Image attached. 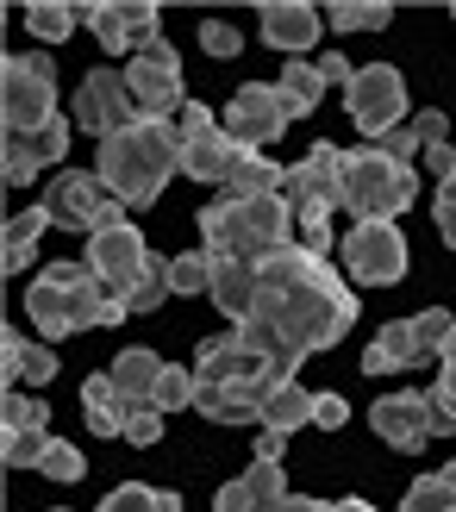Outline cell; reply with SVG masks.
Here are the masks:
<instances>
[{
	"mask_svg": "<svg viewBox=\"0 0 456 512\" xmlns=\"http://www.w3.org/2000/svg\"><path fill=\"white\" fill-rule=\"evenodd\" d=\"M350 325H357V294L338 281V269H325V256L288 244L269 263H257V300L238 319V338L275 375L294 381V369L313 350H332Z\"/></svg>",
	"mask_w": 456,
	"mask_h": 512,
	"instance_id": "6da1fadb",
	"label": "cell"
},
{
	"mask_svg": "<svg viewBox=\"0 0 456 512\" xmlns=\"http://www.w3.org/2000/svg\"><path fill=\"white\" fill-rule=\"evenodd\" d=\"M100 182L113 188L119 207H150L169 175L182 169V132H175V119H138L125 125V132L100 138Z\"/></svg>",
	"mask_w": 456,
	"mask_h": 512,
	"instance_id": "7a4b0ae2",
	"label": "cell"
},
{
	"mask_svg": "<svg viewBox=\"0 0 456 512\" xmlns=\"http://www.w3.org/2000/svg\"><path fill=\"white\" fill-rule=\"evenodd\" d=\"M200 250L207 256H238V263H269L275 250L300 244L294 213L282 194H219L213 207H200Z\"/></svg>",
	"mask_w": 456,
	"mask_h": 512,
	"instance_id": "3957f363",
	"label": "cell"
},
{
	"mask_svg": "<svg viewBox=\"0 0 456 512\" xmlns=\"http://www.w3.org/2000/svg\"><path fill=\"white\" fill-rule=\"evenodd\" d=\"M25 313L38 319L44 338H69V331H88V325H119L125 300L88 263H50L32 288H25Z\"/></svg>",
	"mask_w": 456,
	"mask_h": 512,
	"instance_id": "277c9868",
	"label": "cell"
},
{
	"mask_svg": "<svg viewBox=\"0 0 456 512\" xmlns=\"http://www.w3.org/2000/svg\"><path fill=\"white\" fill-rule=\"evenodd\" d=\"M413 200H419V169L413 163H394L375 144H363V150L344 157V213L394 219V213H407Z\"/></svg>",
	"mask_w": 456,
	"mask_h": 512,
	"instance_id": "5b68a950",
	"label": "cell"
},
{
	"mask_svg": "<svg viewBox=\"0 0 456 512\" xmlns=\"http://www.w3.org/2000/svg\"><path fill=\"white\" fill-rule=\"evenodd\" d=\"M44 213H50V225L82 232V238H94V232H107V225L125 219V207L113 200V188L100 182V169H63L57 182L44 188Z\"/></svg>",
	"mask_w": 456,
	"mask_h": 512,
	"instance_id": "8992f818",
	"label": "cell"
},
{
	"mask_svg": "<svg viewBox=\"0 0 456 512\" xmlns=\"http://www.w3.org/2000/svg\"><path fill=\"white\" fill-rule=\"evenodd\" d=\"M344 107L357 119V132L375 144V138H388L394 125H407V82H400L394 63H363L344 88Z\"/></svg>",
	"mask_w": 456,
	"mask_h": 512,
	"instance_id": "52a82bcc",
	"label": "cell"
},
{
	"mask_svg": "<svg viewBox=\"0 0 456 512\" xmlns=\"http://www.w3.org/2000/svg\"><path fill=\"white\" fill-rule=\"evenodd\" d=\"M344 269L357 288H394L407 275V238L394 219H357L344 232Z\"/></svg>",
	"mask_w": 456,
	"mask_h": 512,
	"instance_id": "ba28073f",
	"label": "cell"
},
{
	"mask_svg": "<svg viewBox=\"0 0 456 512\" xmlns=\"http://www.w3.org/2000/svg\"><path fill=\"white\" fill-rule=\"evenodd\" d=\"M344 157H350V150H338V144H325V138H319L307 157L288 169L282 200H288L294 225L307 219V213H338V207H344Z\"/></svg>",
	"mask_w": 456,
	"mask_h": 512,
	"instance_id": "9c48e42d",
	"label": "cell"
},
{
	"mask_svg": "<svg viewBox=\"0 0 456 512\" xmlns=\"http://www.w3.org/2000/svg\"><path fill=\"white\" fill-rule=\"evenodd\" d=\"M88 19V32L100 38V50L107 57H138L144 44H157L163 32V7L157 0H88V7H75Z\"/></svg>",
	"mask_w": 456,
	"mask_h": 512,
	"instance_id": "30bf717a",
	"label": "cell"
},
{
	"mask_svg": "<svg viewBox=\"0 0 456 512\" xmlns=\"http://www.w3.org/2000/svg\"><path fill=\"white\" fill-rule=\"evenodd\" d=\"M69 119L82 125V132H94V138H113V132H125V125H138L144 113H138V100H132V82H125V69L100 63V69H88V82L75 88Z\"/></svg>",
	"mask_w": 456,
	"mask_h": 512,
	"instance_id": "8fae6325",
	"label": "cell"
},
{
	"mask_svg": "<svg viewBox=\"0 0 456 512\" xmlns=\"http://www.w3.org/2000/svg\"><path fill=\"white\" fill-rule=\"evenodd\" d=\"M0 113H7V125L57 119V63L50 57H7L0 63Z\"/></svg>",
	"mask_w": 456,
	"mask_h": 512,
	"instance_id": "7c38bea8",
	"label": "cell"
},
{
	"mask_svg": "<svg viewBox=\"0 0 456 512\" xmlns=\"http://www.w3.org/2000/svg\"><path fill=\"white\" fill-rule=\"evenodd\" d=\"M125 82H132V100H138L144 119H163V113H182L188 107V100H182V57H175L169 38L144 44L138 57L125 63Z\"/></svg>",
	"mask_w": 456,
	"mask_h": 512,
	"instance_id": "4fadbf2b",
	"label": "cell"
},
{
	"mask_svg": "<svg viewBox=\"0 0 456 512\" xmlns=\"http://www.w3.org/2000/svg\"><path fill=\"white\" fill-rule=\"evenodd\" d=\"M69 132H75V119H63V113L44 119V125H7V132H0V169H7V182L25 188L38 169L63 163Z\"/></svg>",
	"mask_w": 456,
	"mask_h": 512,
	"instance_id": "5bb4252c",
	"label": "cell"
},
{
	"mask_svg": "<svg viewBox=\"0 0 456 512\" xmlns=\"http://www.w3.org/2000/svg\"><path fill=\"white\" fill-rule=\"evenodd\" d=\"M219 125L232 132L244 150H263V144H275L288 132V107H282V94H275V82H244L232 100H225V113H219Z\"/></svg>",
	"mask_w": 456,
	"mask_h": 512,
	"instance_id": "9a60e30c",
	"label": "cell"
},
{
	"mask_svg": "<svg viewBox=\"0 0 456 512\" xmlns=\"http://www.w3.org/2000/svg\"><path fill=\"white\" fill-rule=\"evenodd\" d=\"M144 263H150V244L138 238L132 219H119V225H107V232L88 238V269L107 281L119 300H132V288L144 281Z\"/></svg>",
	"mask_w": 456,
	"mask_h": 512,
	"instance_id": "2e32d148",
	"label": "cell"
},
{
	"mask_svg": "<svg viewBox=\"0 0 456 512\" xmlns=\"http://www.w3.org/2000/svg\"><path fill=\"white\" fill-rule=\"evenodd\" d=\"M369 425H375V438H382L388 450H400V456H419L425 444H432V406H425V394H413V388L375 400Z\"/></svg>",
	"mask_w": 456,
	"mask_h": 512,
	"instance_id": "e0dca14e",
	"label": "cell"
},
{
	"mask_svg": "<svg viewBox=\"0 0 456 512\" xmlns=\"http://www.w3.org/2000/svg\"><path fill=\"white\" fill-rule=\"evenodd\" d=\"M257 19H263V44L288 50V57L313 50L319 32H325V7H307V0H263Z\"/></svg>",
	"mask_w": 456,
	"mask_h": 512,
	"instance_id": "ac0fdd59",
	"label": "cell"
},
{
	"mask_svg": "<svg viewBox=\"0 0 456 512\" xmlns=\"http://www.w3.org/2000/svg\"><path fill=\"white\" fill-rule=\"evenodd\" d=\"M257 369H269V363L238 338V325H232V331H213V338H200V350H194V375H200V381H213V388L250 381Z\"/></svg>",
	"mask_w": 456,
	"mask_h": 512,
	"instance_id": "d6986e66",
	"label": "cell"
},
{
	"mask_svg": "<svg viewBox=\"0 0 456 512\" xmlns=\"http://www.w3.org/2000/svg\"><path fill=\"white\" fill-rule=\"evenodd\" d=\"M275 494H288L282 463H250L238 481H225V488L213 494V512H263Z\"/></svg>",
	"mask_w": 456,
	"mask_h": 512,
	"instance_id": "ffe728a7",
	"label": "cell"
},
{
	"mask_svg": "<svg viewBox=\"0 0 456 512\" xmlns=\"http://www.w3.org/2000/svg\"><path fill=\"white\" fill-rule=\"evenodd\" d=\"M238 163H244V144L225 132V125H219V132H207V138H188L182 144V169L194 175V182H232Z\"/></svg>",
	"mask_w": 456,
	"mask_h": 512,
	"instance_id": "44dd1931",
	"label": "cell"
},
{
	"mask_svg": "<svg viewBox=\"0 0 456 512\" xmlns=\"http://www.w3.org/2000/svg\"><path fill=\"white\" fill-rule=\"evenodd\" d=\"M0 363H7V369H0V375H7V388H19V381L44 388V381L63 369V363H57V350H50V344H32L19 325H7V338H0Z\"/></svg>",
	"mask_w": 456,
	"mask_h": 512,
	"instance_id": "7402d4cb",
	"label": "cell"
},
{
	"mask_svg": "<svg viewBox=\"0 0 456 512\" xmlns=\"http://www.w3.org/2000/svg\"><path fill=\"white\" fill-rule=\"evenodd\" d=\"M413 363H425L413 319H388V325L369 338V350H363V375H388V369H413Z\"/></svg>",
	"mask_w": 456,
	"mask_h": 512,
	"instance_id": "603a6c76",
	"label": "cell"
},
{
	"mask_svg": "<svg viewBox=\"0 0 456 512\" xmlns=\"http://www.w3.org/2000/svg\"><path fill=\"white\" fill-rule=\"evenodd\" d=\"M313 400L300 381H275V388L263 394V413H257V431H275V438H294L300 425H313Z\"/></svg>",
	"mask_w": 456,
	"mask_h": 512,
	"instance_id": "cb8c5ba5",
	"label": "cell"
},
{
	"mask_svg": "<svg viewBox=\"0 0 456 512\" xmlns=\"http://www.w3.org/2000/svg\"><path fill=\"white\" fill-rule=\"evenodd\" d=\"M250 300H257V263H238V256H213V306L225 319H244Z\"/></svg>",
	"mask_w": 456,
	"mask_h": 512,
	"instance_id": "d4e9b609",
	"label": "cell"
},
{
	"mask_svg": "<svg viewBox=\"0 0 456 512\" xmlns=\"http://www.w3.org/2000/svg\"><path fill=\"white\" fill-rule=\"evenodd\" d=\"M82 413H88L94 438H125V413H132V400L113 388V375H88L82 381Z\"/></svg>",
	"mask_w": 456,
	"mask_h": 512,
	"instance_id": "484cf974",
	"label": "cell"
},
{
	"mask_svg": "<svg viewBox=\"0 0 456 512\" xmlns=\"http://www.w3.org/2000/svg\"><path fill=\"white\" fill-rule=\"evenodd\" d=\"M107 375L132 406H150V394H157V381H163V356L157 350H119Z\"/></svg>",
	"mask_w": 456,
	"mask_h": 512,
	"instance_id": "4316f807",
	"label": "cell"
},
{
	"mask_svg": "<svg viewBox=\"0 0 456 512\" xmlns=\"http://www.w3.org/2000/svg\"><path fill=\"white\" fill-rule=\"evenodd\" d=\"M275 94H282V107H288V119H307L319 100H325V75H319V63H300V57H288V69L275 75Z\"/></svg>",
	"mask_w": 456,
	"mask_h": 512,
	"instance_id": "83f0119b",
	"label": "cell"
},
{
	"mask_svg": "<svg viewBox=\"0 0 456 512\" xmlns=\"http://www.w3.org/2000/svg\"><path fill=\"white\" fill-rule=\"evenodd\" d=\"M400 512H456V463L425 469L407 488V500H400Z\"/></svg>",
	"mask_w": 456,
	"mask_h": 512,
	"instance_id": "f1b7e54d",
	"label": "cell"
},
{
	"mask_svg": "<svg viewBox=\"0 0 456 512\" xmlns=\"http://www.w3.org/2000/svg\"><path fill=\"white\" fill-rule=\"evenodd\" d=\"M44 225H50L44 207L7 219V238H0V256H7V269H25V263H32V250H38V238H44Z\"/></svg>",
	"mask_w": 456,
	"mask_h": 512,
	"instance_id": "f546056e",
	"label": "cell"
},
{
	"mask_svg": "<svg viewBox=\"0 0 456 512\" xmlns=\"http://www.w3.org/2000/svg\"><path fill=\"white\" fill-rule=\"evenodd\" d=\"M282 182H288V169H282V163H269L263 150H244V163L232 169L225 194H282Z\"/></svg>",
	"mask_w": 456,
	"mask_h": 512,
	"instance_id": "4dcf8cb0",
	"label": "cell"
},
{
	"mask_svg": "<svg viewBox=\"0 0 456 512\" xmlns=\"http://www.w3.org/2000/svg\"><path fill=\"white\" fill-rule=\"evenodd\" d=\"M388 19H394L388 0H332L325 7V25H338V38L344 32H382Z\"/></svg>",
	"mask_w": 456,
	"mask_h": 512,
	"instance_id": "1f68e13d",
	"label": "cell"
},
{
	"mask_svg": "<svg viewBox=\"0 0 456 512\" xmlns=\"http://www.w3.org/2000/svg\"><path fill=\"white\" fill-rule=\"evenodd\" d=\"M100 512H182V494L144 488V481H125V488H113L107 500H100Z\"/></svg>",
	"mask_w": 456,
	"mask_h": 512,
	"instance_id": "d6a6232c",
	"label": "cell"
},
{
	"mask_svg": "<svg viewBox=\"0 0 456 512\" xmlns=\"http://www.w3.org/2000/svg\"><path fill=\"white\" fill-rule=\"evenodd\" d=\"M75 19H82V13H75L69 0H32V7H25V25H32L44 44H63L75 32Z\"/></svg>",
	"mask_w": 456,
	"mask_h": 512,
	"instance_id": "836d02e7",
	"label": "cell"
},
{
	"mask_svg": "<svg viewBox=\"0 0 456 512\" xmlns=\"http://www.w3.org/2000/svg\"><path fill=\"white\" fill-rule=\"evenodd\" d=\"M169 294H175V288H169V256H157V250H150L144 281L132 288V300H125V313H157V306H163Z\"/></svg>",
	"mask_w": 456,
	"mask_h": 512,
	"instance_id": "e575fe53",
	"label": "cell"
},
{
	"mask_svg": "<svg viewBox=\"0 0 456 512\" xmlns=\"http://www.w3.org/2000/svg\"><path fill=\"white\" fill-rule=\"evenodd\" d=\"M169 288H175V294H213V256H207V250L169 256Z\"/></svg>",
	"mask_w": 456,
	"mask_h": 512,
	"instance_id": "d590c367",
	"label": "cell"
},
{
	"mask_svg": "<svg viewBox=\"0 0 456 512\" xmlns=\"http://www.w3.org/2000/svg\"><path fill=\"white\" fill-rule=\"evenodd\" d=\"M7 469H38L44 450H50V425H25V431H7Z\"/></svg>",
	"mask_w": 456,
	"mask_h": 512,
	"instance_id": "8d00e7d4",
	"label": "cell"
},
{
	"mask_svg": "<svg viewBox=\"0 0 456 512\" xmlns=\"http://www.w3.org/2000/svg\"><path fill=\"white\" fill-rule=\"evenodd\" d=\"M150 406H157V413H188L194 406V369L163 363V381H157V394H150Z\"/></svg>",
	"mask_w": 456,
	"mask_h": 512,
	"instance_id": "74e56055",
	"label": "cell"
},
{
	"mask_svg": "<svg viewBox=\"0 0 456 512\" xmlns=\"http://www.w3.org/2000/svg\"><path fill=\"white\" fill-rule=\"evenodd\" d=\"M413 331H419V356L432 363V356L444 350V338L456 331V313H444V306H432V313H413Z\"/></svg>",
	"mask_w": 456,
	"mask_h": 512,
	"instance_id": "f35d334b",
	"label": "cell"
},
{
	"mask_svg": "<svg viewBox=\"0 0 456 512\" xmlns=\"http://www.w3.org/2000/svg\"><path fill=\"white\" fill-rule=\"evenodd\" d=\"M200 50H207V57H219V63H232L238 50H244V38H238L232 19H200Z\"/></svg>",
	"mask_w": 456,
	"mask_h": 512,
	"instance_id": "ab89813d",
	"label": "cell"
},
{
	"mask_svg": "<svg viewBox=\"0 0 456 512\" xmlns=\"http://www.w3.org/2000/svg\"><path fill=\"white\" fill-rule=\"evenodd\" d=\"M38 475H50V481H82V450L63 444V438H50V450H44Z\"/></svg>",
	"mask_w": 456,
	"mask_h": 512,
	"instance_id": "60d3db41",
	"label": "cell"
},
{
	"mask_svg": "<svg viewBox=\"0 0 456 512\" xmlns=\"http://www.w3.org/2000/svg\"><path fill=\"white\" fill-rule=\"evenodd\" d=\"M157 438H163V413H157V406H132V413H125V444L150 450Z\"/></svg>",
	"mask_w": 456,
	"mask_h": 512,
	"instance_id": "b9f144b4",
	"label": "cell"
},
{
	"mask_svg": "<svg viewBox=\"0 0 456 512\" xmlns=\"http://www.w3.org/2000/svg\"><path fill=\"white\" fill-rule=\"evenodd\" d=\"M0 413H7V419H0L7 431H25V425H50V406H44V400H25V394H7V406H0Z\"/></svg>",
	"mask_w": 456,
	"mask_h": 512,
	"instance_id": "7bdbcfd3",
	"label": "cell"
},
{
	"mask_svg": "<svg viewBox=\"0 0 456 512\" xmlns=\"http://www.w3.org/2000/svg\"><path fill=\"white\" fill-rule=\"evenodd\" d=\"M175 132H182V144L188 138H207V132H219V113L207 107V100H188V107L175 113Z\"/></svg>",
	"mask_w": 456,
	"mask_h": 512,
	"instance_id": "ee69618b",
	"label": "cell"
},
{
	"mask_svg": "<svg viewBox=\"0 0 456 512\" xmlns=\"http://www.w3.org/2000/svg\"><path fill=\"white\" fill-rule=\"evenodd\" d=\"M375 150H382V157H394V163H419V132H413V119L407 125H394V132L388 138H375Z\"/></svg>",
	"mask_w": 456,
	"mask_h": 512,
	"instance_id": "f6af8a7d",
	"label": "cell"
},
{
	"mask_svg": "<svg viewBox=\"0 0 456 512\" xmlns=\"http://www.w3.org/2000/svg\"><path fill=\"white\" fill-rule=\"evenodd\" d=\"M432 219H438V238H444V250H456V182H438Z\"/></svg>",
	"mask_w": 456,
	"mask_h": 512,
	"instance_id": "bcb514c9",
	"label": "cell"
},
{
	"mask_svg": "<svg viewBox=\"0 0 456 512\" xmlns=\"http://www.w3.org/2000/svg\"><path fill=\"white\" fill-rule=\"evenodd\" d=\"M300 250H313V256L332 250V213H307V219H300Z\"/></svg>",
	"mask_w": 456,
	"mask_h": 512,
	"instance_id": "7dc6e473",
	"label": "cell"
},
{
	"mask_svg": "<svg viewBox=\"0 0 456 512\" xmlns=\"http://www.w3.org/2000/svg\"><path fill=\"white\" fill-rule=\"evenodd\" d=\"M413 132H419V144H450V113H444V107L413 113Z\"/></svg>",
	"mask_w": 456,
	"mask_h": 512,
	"instance_id": "c3c4849f",
	"label": "cell"
},
{
	"mask_svg": "<svg viewBox=\"0 0 456 512\" xmlns=\"http://www.w3.org/2000/svg\"><path fill=\"white\" fill-rule=\"evenodd\" d=\"M313 425L344 431V425H350V400H344V394H319V400H313Z\"/></svg>",
	"mask_w": 456,
	"mask_h": 512,
	"instance_id": "681fc988",
	"label": "cell"
},
{
	"mask_svg": "<svg viewBox=\"0 0 456 512\" xmlns=\"http://www.w3.org/2000/svg\"><path fill=\"white\" fill-rule=\"evenodd\" d=\"M319 75H325V88H350L357 63H344V50H325V57H319Z\"/></svg>",
	"mask_w": 456,
	"mask_h": 512,
	"instance_id": "f907efd6",
	"label": "cell"
},
{
	"mask_svg": "<svg viewBox=\"0 0 456 512\" xmlns=\"http://www.w3.org/2000/svg\"><path fill=\"white\" fill-rule=\"evenodd\" d=\"M419 163L432 169L438 182H450V175H456V150H450V144H425V150H419Z\"/></svg>",
	"mask_w": 456,
	"mask_h": 512,
	"instance_id": "816d5d0a",
	"label": "cell"
},
{
	"mask_svg": "<svg viewBox=\"0 0 456 512\" xmlns=\"http://www.w3.org/2000/svg\"><path fill=\"white\" fill-rule=\"evenodd\" d=\"M425 406H432V438H456V406L444 394H425Z\"/></svg>",
	"mask_w": 456,
	"mask_h": 512,
	"instance_id": "f5cc1de1",
	"label": "cell"
},
{
	"mask_svg": "<svg viewBox=\"0 0 456 512\" xmlns=\"http://www.w3.org/2000/svg\"><path fill=\"white\" fill-rule=\"evenodd\" d=\"M263 512H332V500H313V494H275Z\"/></svg>",
	"mask_w": 456,
	"mask_h": 512,
	"instance_id": "db71d44e",
	"label": "cell"
},
{
	"mask_svg": "<svg viewBox=\"0 0 456 512\" xmlns=\"http://www.w3.org/2000/svg\"><path fill=\"white\" fill-rule=\"evenodd\" d=\"M288 438H275V431H257V463H282Z\"/></svg>",
	"mask_w": 456,
	"mask_h": 512,
	"instance_id": "11a10c76",
	"label": "cell"
},
{
	"mask_svg": "<svg viewBox=\"0 0 456 512\" xmlns=\"http://www.w3.org/2000/svg\"><path fill=\"white\" fill-rule=\"evenodd\" d=\"M432 394H444V400L456 406V363H450V369H438V388H432Z\"/></svg>",
	"mask_w": 456,
	"mask_h": 512,
	"instance_id": "9f6ffc18",
	"label": "cell"
},
{
	"mask_svg": "<svg viewBox=\"0 0 456 512\" xmlns=\"http://www.w3.org/2000/svg\"><path fill=\"white\" fill-rule=\"evenodd\" d=\"M456 363V331H450V338H444V350H438V369H450Z\"/></svg>",
	"mask_w": 456,
	"mask_h": 512,
	"instance_id": "6f0895ef",
	"label": "cell"
},
{
	"mask_svg": "<svg viewBox=\"0 0 456 512\" xmlns=\"http://www.w3.org/2000/svg\"><path fill=\"white\" fill-rule=\"evenodd\" d=\"M332 512H375V506H369V500H338Z\"/></svg>",
	"mask_w": 456,
	"mask_h": 512,
	"instance_id": "680465c9",
	"label": "cell"
},
{
	"mask_svg": "<svg viewBox=\"0 0 456 512\" xmlns=\"http://www.w3.org/2000/svg\"><path fill=\"white\" fill-rule=\"evenodd\" d=\"M450 19H456V7H450Z\"/></svg>",
	"mask_w": 456,
	"mask_h": 512,
	"instance_id": "91938a15",
	"label": "cell"
},
{
	"mask_svg": "<svg viewBox=\"0 0 456 512\" xmlns=\"http://www.w3.org/2000/svg\"><path fill=\"white\" fill-rule=\"evenodd\" d=\"M450 182H456V175H450Z\"/></svg>",
	"mask_w": 456,
	"mask_h": 512,
	"instance_id": "94428289",
	"label": "cell"
}]
</instances>
